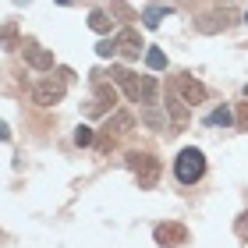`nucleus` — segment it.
<instances>
[{
    "label": "nucleus",
    "instance_id": "obj_6",
    "mask_svg": "<svg viewBox=\"0 0 248 248\" xmlns=\"http://www.w3.org/2000/svg\"><path fill=\"white\" fill-rule=\"evenodd\" d=\"M163 107H167V117H170V131H174V135L185 131V128H188V117H191L188 99L174 89V93H167V103H163Z\"/></svg>",
    "mask_w": 248,
    "mask_h": 248
},
{
    "label": "nucleus",
    "instance_id": "obj_13",
    "mask_svg": "<svg viewBox=\"0 0 248 248\" xmlns=\"http://www.w3.org/2000/svg\"><path fill=\"white\" fill-rule=\"evenodd\" d=\"M131 124H135V117L131 114H114L107 121V135L114 131V135H124V131H131Z\"/></svg>",
    "mask_w": 248,
    "mask_h": 248
},
{
    "label": "nucleus",
    "instance_id": "obj_4",
    "mask_svg": "<svg viewBox=\"0 0 248 248\" xmlns=\"http://www.w3.org/2000/svg\"><path fill=\"white\" fill-rule=\"evenodd\" d=\"M238 18H241L238 11L217 7V11H209V15H199V18H195V32H202V36H217V32H227Z\"/></svg>",
    "mask_w": 248,
    "mask_h": 248
},
{
    "label": "nucleus",
    "instance_id": "obj_8",
    "mask_svg": "<svg viewBox=\"0 0 248 248\" xmlns=\"http://www.w3.org/2000/svg\"><path fill=\"white\" fill-rule=\"evenodd\" d=\"M174 89L188 99V103H206V96H209V93H206V85L195 82L191 75H174Z\"/></svg>",
    "mask_w": 248,
    "mask_h": 248
},
{
    "label": "nucleus",
    "instance_id": "obj_24",
    "mask_svg": "<svg viewBox=\"0 0 248 248\" xmlns=\"http://www.w3.org/2000/svg\"><path fill=\"white\" fill-rule=\"evenodd\" d=\"M220 4H231V0H220Z\"/></svg>",
    "mask_w": 248,
    "mask_h": 248
},
{
    "label": "nucleus",
    "instance_id": "obj_21",
    "mask_svg": "<svg viewBox=\"0 0 248 248\" xmlns=\"http://www.w3.org/2000/svg\"><path fill=\"white\" fill-rule=\"evenodd\" d=\"M4 43L7 50H15V25H4Z\"/></svg>",
    "mask_w": 248,
    "mask_h": 248
},
{
    "label": "nucleus",
    "instance_id": "obj_22",
    "mask_svg": "<svg viewBox=\"0 0 248 248\" xmlns=\"http://www.w3.org/2000/svg\"><path fill=\"white\" fill-rule=\"evenodd\" d=\"M238 234H241V238H248V213L238 220Z\"/></svg>",
    "mask_w": 248,
    "mask_h": 248
},
{
    "label": "nucleus",
    "instance_id": "obj_15",
    "mask_svg": "<svg viewBox=\"0 0 248 248\" xmlns=\"http://www.w3.org/2000/svg\"><path fill=\"white\" fill-rule=\"evenodd\" d=\"M145 64H149L153 71H163L167 67V53L163 50H145Z\"/></svg>",
    "mask_w": 248,
    "mask_h": 248
},
{
    "label": "nucleus",
    "instance_id": "obj_16",
    "mask_svg": "<svg viewBox=\"0 0 248 248\" xmlns=\"http://www.w3.org/2000/svg\"><path fill=\"white\" fill-rule=\"evenodd\" d=\"M231 121H234V114L227 107H220V110H213V114H209V124H223V128H227Z\"/></svg>",
    "mask_w": 248,
    "mask_h": 248
},
{
    "label": "nucleus",
    "instance_id": "obj_10",
    "mask_svg": "<svg viewBox=\"0 0 248 248\" xmlns=\"http://www.w3.org/2000/svg\"><path fill=\"white\" fill-rule=\"evenodd\" d=\"M117 103V93H114V85H107V82H96V103H93V114H107V110H114Z\"/></svg>",
    "mask_w": 248,
    "mask_h": 248
},
{
    "label": "nucleus",
    "instance_id": "obj_11",
    "mask_svg": "<svg viewBox=\"0 0 248 248\" xmlns=\"http://www.w3.org/2000/svg\"><path fill=\"white\" fill-rule=\"evenodd\" d=\"M185 238H188V231L181 223H160L156 227V241L160 245H185Z\"/></svg>",
    "mask_w": 248,
    "mask_h": 248
},
{
    "label": "nucleus",
    "instance_id": "obj_5",
    "mask_svg": "<svg viewBox=\"0 0 248 248\" xmlns=\"http://www.w3.org/2000/svg\"><path fill=\"white\" fill-rule=\"evenodd\" d=\"M67 93V82L64 78H43V82L32 85V103H39V107H57L61 99Z\"/></svg>",
    "mask_w": 248,
    "mask_h": 248
},
{
    "label": "nucleus",
    "instance_id": "obj_9",
    "mask_svg": "<svg viewBox=\"0 0 248 248\" xmlns=\"http://www.w3.org/2000/svg\"><path fill=\"white\" fill-rule=\"evenodd\" d=\"M142 46H145V43H142V36H139L135 29H124L121 36H117V53H121L124 61H139Z\"/></svg>",
    "mask_w": 248,
    "mask_h": 248
},
{
    "label": "nucleus",
    "instance_id": "obj_23",
    "mask_svg": "<svg viewBox=\"0 0 248 248\" xmlns=\"http://www.w3.org/2000/svg\"><path fill=\"white\" fill-rule=\"evenodd\" d=\"M241 117H245V121H248V103H245V110H241Z\"/></svg>",
    "mask_w": 248,
    "mask_h": 248
},
{
    "label": "nucleus",
    "instance_id": "obj_18",
    "mask_svg": "<svg viewBox=\"0 0 248 248\" xmlns=\"http://www.w3.org/2000/svg\"><path fill=\"white\" fill-rule=\"evenodd\" d=\"M96 53H99V57H114V53H117V39H103L96 46Z\"/></svg>",
    "mask_w": 248,
    "mask_h": 248
},
{
    "label": "nucleus",
    "instance_id": "obj_12",
    "mask_svg": "<svg viewBox=\"0 0 248 248\" xmlns=\"http://www.w3.org/2000/svg\"><path fill=\"white\" fill-rule=\"evenodd\" d=\"M110 25H114L110 11H89V29L93 32H110Z\"/></svg>",
    "mask_w": 248,
    "mask_h": 248
},
{
    "label": "nucleus",
    "instance_id": "obj_25",
    "mask_svg": "<svg viewBox=\"0 0 248 248\" xmlns=\"http://www.w3.org/2000/svg\"><path fill=\"white\" fill-rule=\"evenodd\" d=\"M245 21H248V15H245Z\"/></svg>",
    "mask_w": 248,
    "mask_h": 248
},
{
    "label": "nucleus",
    "instance_id": "obj_3",
    "mask_svg": "<svg viewBox=\"0 0 248 248\" xmlns=\"http://www.w3.org/2000/svg\"><path fill=\"white\" fill-rule=\"evenodd\" d=\"M128 170L139 177L142 188H156V181H160V160L149 153H128Z\"/></svg>",
    "mask_w": 248,
    "mask_h": 248
},
{
    "label": "nucleus",
    "instance_id": "obj_17",
    "mask_svg": "<svg viewBox=\"0 0 248 248\" xmlns=\"http://www.w3.org/2000/svg\"><path fill=\"white\" fill-rule=\"evenodd\" d=\"M160 18H163V7H149V11L142 15V21H145L149 29H156V25H160Z\"/></svg>",
    "mask_w": 248,
    "mask_h": 248
},
{
    "label": "nucleus",
    "instance_id": "obj_7",
    "mask_svg": "<svg viewBox=\"0 0 248 248\" xmlns=\"http://www.w3.org/2000/svg\"><path fill=\"white\" fill-rule=\"evenodd\" d=\"M21 53H25V64L36 67V71H53V53L46 46H39V43H21Z\"/></svg>",
    "mask_w": 248,
    "mask_h": 248
},
{
    "label": "nucleus",
    "instance_id": "obj_20",
    "mask_svg": "<svg viewBox=\"0 0 248 248\" xmlns=\"http://www.w3.org/2000/svg\"><path fill=\"white\" fill-rule=\"evenodd\" d=\"M145 124H149V128H160V114H156V110H145Z\"/></svg>",
    "mask_w": 248,
    "mask_h": 248
},
{
    "label": "nucleus",
    "instance_id": "obj_2",
    "mask_svg": "<svg viewBox=\"0 0 248 248\" xmlns=\"http://www.w3.org/2000/svg\"><path fill=\"white\" fill-rule=\"evenodd\" d=\"M174 174L181 185H195L202 174H206V156H202L199 149H181L174 160Z\"/></svg>",
    "mask_w": 248,
    "mask_h": 248
},
{
    "label": "nucleus",
    "instance_id": "obj_1",
    "mask_svg": "<svg viewBox=\"0 0 248 248\" xmlns=\"http://www.w3.org/2000/svg\"><path fill=\"white\" fill-rule=\"evenodd\" d=\"M114 82L128 93L131 103H142V107H156V96H160V89H156V78L153 75H131L128 67H114Z\"/></svg>",
    "mask_w": 248,
    "mask_h": 248
},
{
    "label": "nucleus",
    "instance_id": "obj_19",
    "mask_svg": "<svg viewBox=\"0 0 248 248\" xmlns=\"http://www.w3.org/2000/svg\"><path fill=\"white\" fill-rule=\"evenodd\" d=\"M75 142H78V145H93V131H89V128H78V131H75Z\"/></svg>",
    "mask_w": 248,
    "mask_h": 248
},
{
    "label": "nucleus",
    "instance_id": "obj_14",
    "mask_svg": "<svg viewBox=\"0 0 248 248\" xmlns=\"http://www.w3.org/2000/svg\"><path fill=\"white\" fill-rule=\"evenodd\" d=\"M110 15H117L121 21H135V18H139L128 4H124V0H110Z\"/></svg>",
    "mask_w": 248,
    "mask_h": 248
}]
</instances>
